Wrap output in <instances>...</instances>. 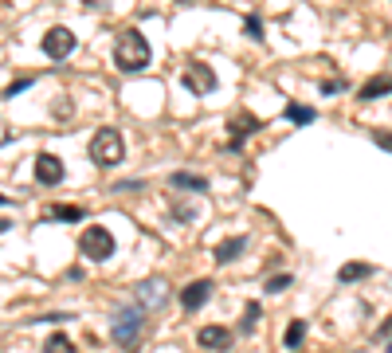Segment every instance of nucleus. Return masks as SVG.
Masks as SVG:
<instances>
[{"mask_svg":"<svg viewBox=\"0 0 392 353\" xmlns=\"http://www.w3.org/2000/svg\"><path fill=\"white\" fill-rule=\"evenodd\" d=\"M388 353H392V338H388Z\"/></svg>","mask_w":392,"mask_h":353,"instance_id":"nucleus-29","label":"nucleus"},{"mask_svg":"<svg viewBox=\"0 0 392 353\" xmlns=\"http://www.w3.org/2000/svg\"><path fill=\"white\" fill-rule=\"evenodd\" d=\"M345 87H349L345 78H326V83H322V87H318V90H322V95H342Z\"/></svg>","mask_w":392,"mask_h":353,"instance_id":"nucleus-23","label":"nucleus"},{"mask_svg":"<svg viewBox=\"0 0 392 353\" xmlns=\"http://www.w3.org/2000/svg\"><path fill=\"white\" fill-rule=\"evenodd\" d=\"M196 342H200V349H227L232 345V330L227 326H200Z\"/></svg>","mask_w":392,"mask_h":353,"instance_id":"nucleus-11","label":"nucleus"},{"mask_svg":"<svg viewBox=\"0 0 392 353\" xmlns=\"http://www.w3.org/2000/svg\"><path fill=\"white\" fill-rule=\"evenodd\" d=\"M372 137H377V146L381 149H392V134H372Z\"/></svg>","mask_w":392,"mask_h":353,"instance_id":"nucleus-25","label":"nucleus"},{"mask_svg":"<svg viewBox=\"0 0 392 353\" xmlns=\"http://www.w3.org/2000/svg\"><path fill=\"white\" fill-rule=\"evenodd\" d=\"M283 118H286V122H298V126H310V122H314V110H310V106H298V102H290V106L283 110Z\"/></svg>","mask_w":392,"mask_h":353,"instance_id":"nucleus-17","label":"nucleus"},{"mask_svg":"<svg viewBox=\"0 0 392 353\" xmlns=\"http://www.w3.org/2000/svg\"><path fill=\"white\" fill-rule=\"evenodd\" d=\"M208 298H212V279H196V283H188L185 291H181V306H185V310H200Z\"/></svg>","mask_w":392,"mask_h":353,"instance_id":"nucleus-10","label":"nucleus"},{"mask_svg":"<svg viewBox=\"0 0 392 353\" xmlns=\"http://www.w3.org/2000/svg\"><path fill=\"white\" fill-rule=\"evenodd\" d=\"M122 157H126V141H122V134H118L114 126H102L90 137V161H94V165L114 169V165H122Z\"/></svg>","mask_w":392,"mask_h":353,"instance_id":"nucleus-3","label":"nucleus"},{"mask_svg":"<svg viewBox=\"0 0 392 353\" xmlns=\"http://www.w3.org/2000/svg\"><path fill=\"white\" fill-rule=\"evenodd\" d=\"M388 333H392V314H388V322L381 326V338H388Z\"/></svg>","mask_w":392,"mask_h":353,"instance_id":"nucleus-27","label":"nucleus"},{"mask_svg":"<svg viewBox=\"0 0 392 353\" xmlns=\"http://www.w3.org/2000/svg\"><path fill=\"white\" fill-rule=\"evenodd\" d=\"M31 83H36V78H31V75H24V78H12L8 87H4V98H16V95H20V90H28V87H31Z\"/></svg>","mask_w":392,"mask_h":353,"instance_id":"nucleus-21","label":"nucleus"},{"mask_svg":"<svg viewBox=\"0 0 392 353\" xmlns=\"http://www.w3.org/2000/svg\"><path fill=\"white\" fill-rule=\"evenodd\" d=\"M134 298H137V306H141V310H161V306H165V298H169V283L153 275V279H146V283H137Z\"/></svg>","mask_w":392,"mask_h":353,"instance_id":"nucleus-6","label":"nucleus"},{"mask_svg":"<svg viewBox=\"0 0 392 353\" xmlns=\"http://www.w3.org/2000/svg\"><path fill=\"white\" fill-rule=\"evenodd\" d=\"M78 251L87 255V259H94V263L110 259V255H114V235H110V228H102V224L83 228V232H78Z\"/></svg>","mask_w":392,"mask_h":353,"instance_id":"nucleus-4","label":"nucleus"},{"mask_svg":"<svg viewBox=\"0 0 392 353\" xmlns=\"http://www.w3.org/2000/svg\"><path fill=\"white\" fill-rule=\"evenodd\" d=\"M149 59H153L149 39L141 36V32H122V39L114 43V67L122 71V75H137V71L149 67Z\"/></svg>","mask_w":392,"mask_h":353,"instance_id":"nucleus-1","label":"nucleus"},{"mask_svg":"<svg viewBox=\"0 0 392 353\" xmlns=\"http://www.w3.org/2000/svg\"><path fill=\"white\" fill-rule=\"evenodd\" d=\"M4 205H12V200H8V196H0V208H4Z\"/></svg>","mask_w":392,"mask_h":353,"instance_id":"nucleus-28","label":"nucleus"},{"mask_svg":"<svg viewBox=\"0 0 392 353\" xmlns=\"http://www.w3.org/2000/svg\"><path fill=\"white\" fill-rule=\"evenodd\" d=\"M141 330H146V310L141 306H122L110 322V338H114L122 349H137L141 345Z\"/></svg>","mask_w":392,"mask_h":353,"instance_id":"nucleus-2","label":"nucleus"},{"mask_svg":"<svg viewBox=\"0 0 392 353\" xmlns=\"http://www.w3.org/2000/svg\"><path fill=\"white\" fill-rule=\"evenodd\" d=\"M294 279L290 275H274V279H267V294H279V291H286V286H290Z\"/></svg>","mask_w":392,"mask_h":353,"instance_id":"nucleus-22","label":"nucleus"},{"mask_svg":"<svg viewBox=\"0 0 392 353\" xmlns=\"http://www.w3.org/2000/svg\"><path fill=\"white\" fill-rule=\"evenodd\" d=\"M36 181L39 185H48V188L63 185V161H59L55 153H39L36 157Z\"/></svg>","mask_w":392,"mask_h":353,"instance_id":"nucleus-9","label":"nucleus"},{"mask_svg":"<svg viewBox=\"0 0 392 353\" xmlns=\"http://www.w3.org/2000/svg\"><path fill=\"white\" fill-rule=\"evenodd\" d=\"M87 216V208H78V205H55L48 212V220H67V224H78Z\"/></svg>","mask_w":392,"mask_h":353,"instance_id":"nucleus-15","label":"nucleus"},{"mask_svg":"<svg viewBox=\"0 0 392 353\" xmlns=\"http://www.w3.org/2000/svg\"><path fill=\"white\" fill-rule=\"evenodd\" d=\"M169 185L173 188H188V193H208V181L196 173H173L169 176Z\"/></svg>","mask_w":392,"mask_h":353,"instance_id":"nucleus-14","label":"nucleus"},{"mask_svg":"<svg viewBox=\"0 0 392 353\" xmlns=\"http://www.w3.org/2000/svg\"><path fill=\"white\" fill-rule=\"evenodd\" d=\"M244 247H247V235H227V240H220V244H216V263H232Z\"/></svg>","mask_w":392,"mask_h":353,"instance_id":"nucleus-12","label":"nucleus"},{"mask_svg":"<svg viewBox=\"0 0 392 353\" xmlns=\"http://www.w3.org/2000/svg\"><path fill=\"white\" fill-rule=\"evenodd\" d=\"M255 130H263V122H259L251 110H239V114L227 122V134H232V146H227V149H239V146H244V137H251Z\"/></svg>","mask_w":392,"mask_h":353,"instance_id":"nucleus-8","label":"nucleus"},{"mask_svg":"<svg viewBox=\"0 0 392 353\" xmlns=\"http://www.w3.org/2000/svg\"><path fill=\"white\" fill-rule=\"evenodd\" d=\"M71 114V110H67V98H59V102H55V118H67Z\"/></svg>","mask_w":392,"mask_h":353,"instance_id":"nucleus-26","label":"nucleus"},{"mask_svg":"<svg viewBox=\"0 0 392 353\" xmlns=\"http://www.w3.org/2000/svg\"><path fill=\"white\" fill-rule=\"evenodd\" d=\"M302 342H306V322H302V318H294V322L286 326V333H283V345H286V349H298Z\"/></svg>","mask_w":392,"mask_h":353,"instance_id":"nucleus-16","label":"nucleus"},{"mask_svg":"<svg viewBox=\"0 0 392 353\" xmlns=\"http://www.w3.org/2000/svg\"><path fill=\"white\" fill-rule=\"evenodd\" d=\"M365 275H372L369 263H345L342 271H337V279H342V283H357V279H365Z\"/></svg>","mask_w":392,"mask_h":353,"instance_id":"nucleus-18","label":"nucleus"},{"mask_svg":"<svg viewBox=\"0 0 392 353\" xmlns=\"http://www.w3.org/2000/svg\"><path fill=\"white\" fill-rule=\"evenodd\" d=\"M75 43H78L75 32L59 24V28H48V32H43V43H39V48H43V55H48V59H67L71 51H75Z\"/></svg>","mask_w":392,"mask_h":353,"instance_id":"nucleus-5","label":"nucleus"},{"mask_svg":"<svg viewBox=\"0 0 392 353\" xmlns=\"http://www.w3.org/2000/svg\"><path fill=\"white\" fill-rule=\"evenodd\" d=\"M244 32H247V36H251V39H259V36H263V20H259V16H247Z\"/></svg>","mask_w":392,"mask_h":353,"instance_id":"nucleus-24","label":"nucleus"},{"mask_svg":"<svg viewBox=\"0 0 392 353\" xmlns=\"http://www.w3.org/2000/svg\"><path fill=\"white\" fill-rule=\"evenodd\" d=\"M43 353H75V342H71L67 333H51L48 345H43Z\"/></svg>","mask_w":392,"mask_h":353,"instance_id":"nucleus-19","label":"nucleus"},{"mask_svg":"<svg viewBox=\"0 0 392 353\" xmlns=\"http://www.w3.org/2000/svg\"><path fill=\"white\" fill-rule=\"evenodd\" d=\"M384 95H392V75H377L361 87V102H372V98H384Z\"/></svg>","mask_w":392,"mask_h":353,"instance_id":"nucleus-13","label":"nucleus"},{"mask_svg":"<svg viewBox=\"0 0 392 353\" xmlns=\"http://www.w3.org/2000/svg\"><path fill=\"white\" fill-rule=\"evenodd\" d=\"M185 87L196 90V95H212L216 90V71L208 63H188L185 67Z\"/></svg>","mask_w":392,"mask_h":353,"instance_id":"nucleus-7","label":"nucleus"},{"mask_svg":"<svg viewBox=\"0 0 392 353\" xmlns=\"http://www.w3.org/2000/svg\"><path fill=\"white\" fill-rule=\"evenodd\" d=\"M255 322H259V303H247V310H244V322H239V330H244V333H251V330H255Z\"/></svg>","mask_w":392,"mask_h":353,"instance_id":"nucleus-20","label":"nucleus"}]
</instances>
